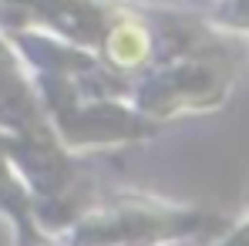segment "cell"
<instances>
[]
</instances>
